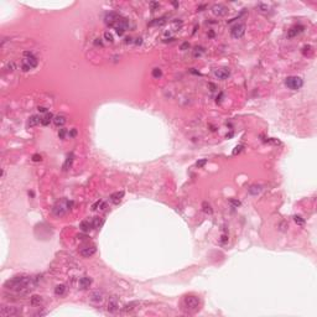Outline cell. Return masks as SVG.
Returning <instances> with one entry per match:
<instances>
[{
	"label": "cell",
	"instance_id": "cell-1",
	"mask_svg": "<svg viewBox=\"0 0 317 317\" xmlns=\"http://www.w3.org/2000/svg\"><path fill=\"white\" fill-rule=\"evenodd\" d=\"M37 283H38V280L35 279V277L18 276V277H14V279H11V280H8L5 283V287L12 290V291H16V292L26 294V292L31 291L32 289H35Z\"/></svg>",
	"mask_w": 317,
	"mask_h": 317
},
{
	"label": "cell",
	"instance_id": "cell-2",
	"mask_svg": "<svg viewBox=\"0 0 317 317\" xmlns=\"http://www.w3.org/2000/svg\"><path fill=\"white\" fill-rule=\"evenodd\" d=\"M72 206H73L72 201H68V200L58 201L57 203L54 204V207H52V213H54L56 217H62L72 208Z\"/></svg>",
	"mask_w": 317,
	"mask_h": 317
},
{
	"label": "cell",
	"instance_id": "cell-3",
	"mask_svg": "<svg viewBox=\"0 0 317 317\" xmlns=\"http://www.w3.org/2000/svg\"><path fill=\"white\" fill-rule=\"evenodd\" d=\"M37 66V58L31 54L29 51H25L24 52V60H22V63H21V68L24 72H28L32 68H35Z\"/></svg>",
	"mask_w": 317,
	"mask_h": 317
},
{
	"label": "cell",
	"instance_id": "cell-4",
	"mask_svg": "<svg viewBox=\"0 0 317 317\" xmlns=\"http://www.w3.org/2000/svg\"><path fill=\"white\" fill-rule=\"evenodd\" d=\"M285 86L291 90H297L303 86V81H302V78L297 76H290L285 79Z\"/></svg>",
	"mask_w": 317,
	"mask_h": 317
},
{
	"label": "cell",
	"instance_id": "cell-5",
	"mask_svg": "<svg viewBox=\"0 0 317 317\" xmlns=\"http://www.w3.org/2000/svg\"><path fill=\"white\" fill-rule=\"evenodd\" d=\"M183 305L190 311H196L198 309V306H200V299L197 296H193V295L186 296L183 299Z\"/></svg>",
	"mask_w": 317,
	"mask_h": 317
},
{
	"label": "cell",
	"instance_id": "cell-6",
	"mask_svg": "<svg viewBox=\"0 0 317 317\" xmlns=\"http://www.w3.org/2000/svg\"><path fill=\"white\" fill-rule=\"evenodd\" d=\"M113 28L115 29V32H116L119 36H122V35L126 31V29L129 28V20L125 19V18H120V19H119V20L115 22V25L113 26Z\"/></svg>",
	"mask_w": 317,
	"mask_h": 317
},
{
	"label": "cell",
	"instance_id": "cell-7",
	"mask_svg": "<svg viewBox=\"0 0 317 317\" xmlns=\"http://www.w3.org/2000/svg\"><path fill=\"white\" fill-rule=\"evenodd\" d=\"M20 309L14 307V306H4L0 310V316L2 317H15L20 315Z\"/></svg>",
	"mask_w": 317,
	"mask_h": 317
},
{
	"label": "cell",
	"instance_id": "cell-8",
	"mask_svg": "<svg viewBox=\"0 0 317 317\" xmlns=\"http://www.w3.org/2000/svg\"><path fill=\"white\" fill-rule=\"evenodd\" d=\"M245 34V25L244 24H237L234 25L232 30H230V35L233 38H242Z\"/></svg>",
	"mask_w": 317,
	"mask_h": 317
},
{
	"label": "cell",
	"instance_id": "cell-9",
	"mask_svg": "<svg viewBox=\"0 0 317 317\" xmlns=\"http://www.w3.org/2000/svg\"><path fill=\"white\" fill-rule=\"evenodd\" d=\"M96 252H97L96 245H84L79 249V254H81L83 258H89L93 254H96Z\"/></svg>",
	"mask_w": 317,
	"mask_h": 317
},
{
	"label": "cell",
	"instance_id": "cell-10",
	"mask_svg": "<svg viewBox=\"0 0 317 317\" xmlns=\"http://www.w3.org/2000/svg\"><path fill=\"white\" fill-rule=\"evenodd\" d=\"M212 12H213V15L221 18V16H224L228 12V8L223 4H214L212 6Z\"/></svg>",
	"mask_w": 317,
	"mask_h": 317
},
{
	"label": "cell",
	"instance_id": "cell-11",
	"mask_svg": "<svg viewBox=\"0 0 317 317\" xmlns=\"http://www.w3.org/2000/svg\"><path fill=\"white\" fill-rule=\"evenodd\" d=\"M119 19H120L119 14H116V12H114V11H109V12H107V14H105V16H104V21H105V24L109 25V26H114L115 22H116Z\"/></svg>",
	"mask_w": 317,
	"mask_h": 317
},
{
	"label": "cell",
	"instance_id": "cell-12",
	"mask_svg": "<svg viewBox=\"0 0 317 317\" xmlns=\"http://www.w3.org/2000/svg\"><path fill=\"white\" fill-rule=\"evenodd\" d=\"M213 74L217 79H219V81H224V79H227L230 76V71L228 68H217V70H214Z\"/></svg>",
	"mask_w": 317,
	"mask_h": 317
},
{
	"label": "cell",
	"instance_id": "cell-13",
	"mask_svg": "<svg viewBox=\"0 0 317 317\" xmlns=\"http://www.w3.org/2000/svg\"><path fill=\"white\" fill-rule=\"evenodd\" d=\"M103 299H104V295H103L102 291H99V290H96V291L90 292V295H89V300L94 303H100L103 301Z\"/></svg>",
	"mask_w": 317,
	"mask_h": 317
},
{
	"label": "cell",
	"instance_id": "cell-14",
	"mask_svg": "<svg viewBox=\"0 0 317 317\" xmlns=\"http://www.w3.org/2000/svg\"><path fill=\"white\" fill-rule=\"evenodd\" d=\"M303 29H305V28H303L302 25H296V26H294V28H291V29L287 31V37H289V38H292V37L300 35V34L303 31Z\"/></svg>",
	"mask_w": 317,
	"mask_h": 317
},
{
	"label": "cell",
	"instance_id": "cell-15",
	"mask_svg": "<svg viewBox=\"0 0 317 317\" xmlns=\"http://www.w3.org/2000/svg\"><path fill=\"white\" fill-rule=\"evenodd\" d=\"M123 197H124V191H118V192H114V193L110 194L109 200H110L112 203L118 204L119 202H120V201L123 200Z\"/></svg>",
	"mask_w": 317,
	"mask_h": 317
},
{
	"label": "cell",
	"instance_id": "cell-16",
	"mask_svg": "<svg viewBox=\"0 0 317 317\" xmlns=\"http://www.w3.org/2000/svg\"><path fill=\"white\" fill-rule=\"evenodd\" d=\"M118 309H119L118 299H116L115 296H113V297L109 300V302H108V311H109V312H115V311H118Z\"/></svg>",
	"mask_w": 317,
	"mask_h": 317
},
{
	"label": "cell",
	"instance_id": "cell-17",
	"mask_svg": "<svg viewBox=\"0 0 317 317\" xmlns=\"http://www.w3.org/2000/svg\"><path fill=\"white\" fill-rule=\"evenodd\" d=\"M79 228L83 233H88L90 229H93V224H92V221H82L81 224H79Z\"/></svg>",
	"mask_w": 317,
	"mask_h": 317
},
{
	"label": "cell",
	"instance_id": "cell-18",
	"mask_svg": "<svg viewBox=\"0 0 317 317\" xmlns=\"http://www.w3.org/2000/svg\"><path fill=\"white\" fill-rule=\"evenodd\" d=\"M263 191V186L261 185H252V186H250L249 188H248V192L250 193V194H253V196H258L260 192Z\"/></svg>",
	"mask_w": 317,
	"mask_h": 317
},
{
	"label": "cell",
	"instance_id": "cell-19",
	"mask_svg": "<svg viewBox=\"0 0 317 317\" xmlns=\"http://www.w3.org/2000/svg\"><path fill=\"white\" fill-rule=\"evenodd\" d=\"M90 284H92V279L88 276H83L79 279V287L81 289H88L90 286Z\"/></svg>",
	"mask_w": 317,
	"mask_h": 317
},
{
	"label": "cell",
	"instance_id": "cell-20",
	"mask_svg": "<svg viewBox=\"0 0 317 317\" xmlns=\"http://www.w3.org/2000/svg\"><path fill=\"white\" fill-rule=\"evenodd\" d=\"M40 123H41V118H40L38 115H31L30 119H29V122H28V126L32 128V126H36Z\"/></svg>",
	"mask_w": 317,
	"mask_h": 317
},
{
	"label": "cell",
	"instance_id": "cell-21",
	"mask_svg": "<svg viewBox=\"0 0 317 317\" xmlns=\"http://www.w3.org/2000/svg\"><path fill=\"white\" fill-rule=\"evenodd\" d=\"M54 124L56 126H63L66 124V116L64 115H56L54 118Z\"/></svg>",
	"mask_w": 317,
	"mask_h": 317
},
{
	"label": "cell",
	"instance_id": "cell-22",
	"mask_svg": "<svg viewBox=\"0 0 317 317\" xmlns=\"http://www.w3.org/2000/svg\"><path fill=\"white\" fill-rule=\"evenodd\" d=\"M54 118H55V116L52 115L51 113H46V115L41 118V124H42V125H45V126H46V125H48L51 122H54Z\"/></svg>",
	"mask_w": 317,
	"mask_h": 317
},
{
	"label": "cell",
	"instance_id": "cell-23",
	"mask_svg": "<svg viewBox=\"0 0 317 317\" xmlns=\"http://www.w3.org/2000/svg\"><path fill=\"white\" fill-rule=\"evenodd\" d=\"M73 158H74V155H73V152H71V154H68V156H67V158H66V162L63 164V170L66 171V170H68L71 166H72V162H73Z\"/></svg>",
	"mask_w": 317,
	"mask_h": 317
},
{
	"label": "cell",
	"instance_id": "cell-24",
	"mask_svg": "<svg viewBox=\"0 0 317 317\" xmlns=\"http://www.w3.org/2000/svg\"><path fill=\"white\" fill-rule=\"evenodd\" d=\"M92 224H93V228L98 229V228H100L103 224H104V219H103V218H99V217H94L93 219H92Z\"/></svg>",
	"mask_w": 317,
	"mask_h": 317
},
{
	"label": "cell",
	"instance_id": "cell-25",
	"mask_svg": "<svg viewBox=\"0 0 317 317\" xmlns=\"http://www.w3.org/2000/svg\"><path fill=\"white\" fill-rule=\"evenodd\" d=\"M42 303V297L38 296V295H34L31 297V305L32 306H40Z\"/></svg>",
	"mask_w": 317,
	"mask_h": 317
},
{
	"label": "cell",
	"instance_id": "cell-26",
	"mask_svg": "<svg viewBox=\"0 0 317 317\" xmlns=\"http://www.w3.org/2000/svg\"><path fill=\"white\" fill-rule=\"evenodd\" d=\"M64 292H66V286L64 285H57L56 287H55V295H57V296H62V295H64Z\"/></svg>",
	"mask_w": 317,
	"mask_h": 317
},
{
	"label": "cell",
	"instance_id": "cell-27",
	"mask_svg": "<svg viewBox=\"0 0 317 317\" xmlns=\"http://www.w3.org/2000/svg\"><path fill=\"white\" fill-rule=\"evenodd\" d=\"M202 208H203V211H204V213H208V214H212V213H213L212 207H211V204L207 203V202H203V203H202Z\"/></svg>",
	"mask_w": 317,
	"mask_h": 317
},
{
	"label": "cell",
	"instance_id": "cell-28",
	"mask_svg": "<svg viewBox=\"0 0 317 317\" xmlns=\"http://www.w3.org/2000/svg\"><path fill=\"white\" fill-rule=\"evenodd\" d=\"M151 76H152L154 78L158 79V78H160V77L162 76V71H161L160 68H157V67H156V68H154V70L151 71Z\"/></svg>",
	"mask_w": 317,
	"mask_h": 317
},
{
	"label": "cell",
	"instance_id": "cell-29",
	"mask_svg": "<svg viewBox=\"0 0 317 317\" xmlns=\"http://www.w3.org/2000/svg\"><path fill=\"white\" fill-rule=\"evenodd\" d=\"M138 305V302H130V303H128V305H125L124 307H123V311L124 312H128V311H131V310H134L135 307L134 306H136Z\"/></svg>",
	"mask_w": 317,
	"mask_h": 317
},
{
	"label": "cell",
	"instance_id": "cell-30",
	"mask_svg": "<svg viewBox=\"0 0 317 317\" xmlns=\"http://www.w3.org/2000/svg\"><path fill=\"white\" fill-rule=\"evenodd\" d=\"M203 52H204L203 47H196V48L193 50V57H200V56H202Z\"/></svg>",
	"mask_w": 317,
	"mask_h": 317
},
{
	"label": "cell",
	"instance_id": "cell-31",
	"mask_svg": "<svg viewBox=\"0 0 317 317\" xmlns=\"http://www.w3.org/2000/svg\"><path fill=\"white\" fill-rule=\"evenodd\" d=\"M294 221H295L296 224H299V226H303V224H305V219L300 216H294Z\"/></svg>",
	"mask_w": 317,
	"mask_h": 317
},
{
	"label": "cell",
	"instance_id": "cell-32",
	"mask_svg": "<svg viewBox=\"0 0 317 317\" xmlns=\"http://www.w3.org/2000/svg\"><path fill=\"white\" fill-rule=\"evenodd\" d=\"M104 38H105V41H108V42H110V44L114 41L113 35H112L110 32H108V31H107V32H104Z\"/></svg>",
	"mask_w": 317,
	"mask_h": 317
},
{
	"label": "cell",
	"instance_id": "cell-33",
	"mask_svg": "<svg viewBox=\"0 0 317 317\" xmlns=\"http://www.w3.org/2000/svg\"><path fill=\"white\" fill-rule=\"evenodd\" d=\"M206 164H207V160H206V158H202V160H198V161L196 162V167H198V168L203 167Z\"/></svg>",
	"mask_w": 317,
	"mask_h": 317
},
{
	"label": "cell",
	"instance_id": "cell-34",
	"mask_svg": "<svg viewBox=\"0 0 317 317\" xmlns=\"http://www.w3.org/2000/svg\"><path fill=\"white\" fill-rule=\"evenodd\" d=\"M258 8H259V10H260V11H268V10H269V6H268V5H265V4H263V3L258 4Z\"/></svg>",
	"mask_w": 317,
	"mask_h": 317
},
{
	"label": "cell",
	"instance_id": "cell-35",
	"mask_svg": "<svg viewBox=\"0 0 317 317\" xmlns=\"http://www.w3.org/2000/svg\"><path fill=\"white\" fill-rule=\"evenodd\" d=\"M41 160H42V156H41V155H38V154L32 155V161H34V162H38V161H41Z\"/></svg>",
	"mask_w": 317,
	"mask_h": 317
},
{
	"label": "cell",
	"instance_id": "cell-36",
	"mask_svg": "<svg viewBox=\"0 0 317 317\" xmlns=\"http://www.w3.org/2000/svg\"><path fill=\"white\" fill-rule=\"evenodd\" d=\"M66 134H67L66 129H60V131H58V136H60V139H64Z\"/></svg>",
	"mask_w": 317,
	"mask_h": 317
},
{
	"label": "cell",
	"instance_id": "cell-37",
	"mask_svg": "<svg viewBox=\"0 0 317 317\" xmlns=\"http://www.w3.org/2000/svg\"><path fill=\"white\" fill-rule=\"evenodd\" d=\"M242 149H243V145H239V146H237V148H235V150L233 151V155H237V154H239V152L242 151Z\"/></svg>",
	"mask_w": 317,
	"mask_h": 317
},
{
	"label": "cell",
	"instance_id": "cell-38",
	"mask_svg": "<svg viewBox=\"0 0 317 317\" xmlns=\"http://www.w3.org/2000/svg\"><path fill=\"white\" fill-rule=\"evenodd\" d=\"M187 48H190V44H188V42H183V44L181 45V50H182V51L187 50Z\"/></svg>",
	"mask_w": 317,
	"mask_h": 317
},
{
	"label": "cell",
	"instance_id": "cell-39",
	"mask_svg": "<svg viewBox=\"0 0 317 317\" xmlns=\"http://www.w3.org/2000/svg\"><path fill=\"white\" fill-rule=\"evenodd\" d=\"M229 202H230V203H232V204H233L234 207H238V206H240V202H239V201H237V200H230Z\"/></svg>",
	"mask_w": 317,
	"mask_h": 317
},
{
	"label": "cell",
	"instance_id": "cell-40",
	"mask_svg": "<svg viewBox=\"0 0 317 317\" xmlns=\"http://www.w3.org/2000/svg\"><path fill=\"white\" fill-rule=\"evenodd\" d=\"M94 45H96V46H103L102 40H100V38H96V40H94Z\"/></svg>",
	"mask_w": 317,
	"mask_h": 317
},
{
	"label": "cell",
	"instance_id": "cell-41",
	"mask_svg": "<svg viewBox=\"0 0 317 317\" xmlns=\"http://www.w3.org/2000/svg\"><path fill=\"white\" fill-rule=\"evenodd\" d=\"M68 134H70V136H72V138H73V136H76V134H77V130H76V129H72V130L70 131Z\"/></svg>",
	"mask_w": 317,
	"mask_h": 317
},
{
	"label": "cell",
	"instance_id": "cell-42",
	"mask_svg": "<svg viewBox=\"0 0 317 317\" xmlns=\"http://www.w3.org/2000/svg\"><path fill=\"white\" fill-rule=\"evenodd\" d=\"M150 5H151L152 10H155L156 8H158V6H160V4H158V3H150Z\"/></svg>",
	"mask_w": 317,
	"mask_h": 317
},
{
	"label": "cell",
	"instance_id": "cell-43",
	"mask_svg": "<svg viewBox=\"0 0 317 317\" xmlns=\"http://www.w3.org/2000/svg\"><path fill=\"white\" fill-rule=\"evenodd\" d=\"M37 110H38V112H41V113H45V112L47 110V108H45V107H38Z\"/></svg>",
	"mask_w": 317,
	"mask_h": 317
},
{
	"label": "cell",
	"instance_id": "cell-44",
	"mask_svg": "<svg viewBox=\"0 0 317 317\" xmlns=\"http://www.w3.org/2000/svg\"><path fill=\"white\" fill-rule=\"evenodd\" d=\"M78 238H79V239H82V240H83V239H87L88 237H87V235H78Z\"/></svg>",
	"mask_w": 317,
	"mask_h": 317
},
{
	"label": "cell",
	"instance_id": "cell-45",
	"mask_svg": "<svg viewBox=\"0 0 317 317\" xmlns=\"http://www.w3.org/2000/svg\"><path fill=\"white\" fill-rule=\"evenodd\" d=\"M226 242H227V237L223 235V237H222V243H226Z\"/></svg>",
	"mask_w": 317,
	"mask_h": 317
},
{
	"label": "cell",
	"instance_id": "cell-46",
	"mask_svg": "<svg viewBox=\"0 0 317 317\" xmlns=\"http://www.w3.org/2000/svg\"><path fill=\"white\" fill-rule=\"evenodd\" d=\"M125 42H126V44H128V42H131V37H126V38H125Z\"/></svg>",
	"mask_w": 317,
	"mask_h": 317
},
{
	"label": "cell",
	"instance_id": "cell-47",
	"mask_svg": "<svg viewBox=\"0 0 317 317\" xmlns=\"http://www.w3.org/2000/svg\"><path fill=\"white\" fill-rule=\"evenodd\" d=\"M172 5H174L175 8H178V5H180V4H178V3H176V2H174V3H172Z\"/></svg>",
	"mask_w": 317,
	"mask_h": 317
}]
</instances>
